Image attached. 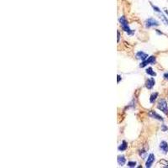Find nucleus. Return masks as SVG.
Returning a JSON list of instances; mask_svg holds the SVG:
<instances>
[{
	"mask_svg": "<svg viewBox=\"0 0 168 168\" xmlns=\"http://www.w3.org/2000/svg\"><path fill=\"white\" fill-rule=\"evenodd\" d=\"M119 23H120V25H121L122 29H123V30L126 32L128 35H133L135 31L134 30H132L130 28V26H129V23H128V21H127V19L125 16H121L119 19Z\"/></svg>",
	"mask_w": 168,
	"mask_h": 168,
	"instance_id": "obj_1",
	"label": "nucleus"
},
{
	"mask_svg": "<svg viewBox=\"0 0 168 168\" xmlns=\"http://www.w3.org/2000/svg\"><path fill=\"white\" fill-rule=\"evenodd\" d=\"M128 148V143L126 142L125 140H123L121 143V145L119 146V151H125Z\"/></svg>",
	"mask_w": 168,
	"mask_h": 168,
	"instance_id": "obj_10",
	"label": "nucleus"
},
{
	"mask_svg": "<svg viewBox=\"0 0 168 168\" xmlns=\"http://www.w3.org/2000/svg\"><path fill=\"white\" fill-rule=\"evenodd\" d=\"M159 164L161 165L164 167H168V161L167 160H161L159 161Z\"/></svg>",
	"mask_w": 168,
	"mask_h": 168,
	"instance_id": "obj_15",
	"label": "nucleus"
},
{
	"mask_svg": "<svg viewBox=\"0 0 168 168\" xmlns=\"http://www.w3.org/2000/svg\"><path fill=\"white\" fill-rule=\"evenodd\" d=\"M160 150L163 152L164 154H167L168 152V143L165 140H162L160 143Z\"/></svg>",
	"mask_w": 168,
	"mask_h": 168,
	"instance_id": "obj_6",
	"label": "nucleus"
},
{
	"mask_svg": "<svg viewBox=\"0 0 168 168\" xmlns=\"http://www.w3.org/2000/svg\"><path fill=\"white\" fill-rule=\"evenodd\" d=\"M161 130L164 131V132H167V131H168V127L166 125H161Z\"/></svg>",
	"mask_w": 168,
	"mask_h": 168,
	"instance_id": "obj_18",
	"label": "nucleus"
},
{
	"mask_svg": "<svg viewBox=\"0 0 168 168\" xmlns=\"http://www.w3.org/2000/svg\"><path fill=\"white\" fill-rule=\"evenodd\" d=\"M117 161H118V164H119V166H124L126 162V159L124 155H119Z\"/></svg>",
	"mask_w": 168,
	"mask_h": 168,
	"instance_id": "obj_11",
	"label": "nucleus"
},
{
	"mask_svg": "<svg viewBox=\"0 0 168 168\" xmlns=\"http://www.w3.org/2000/svg\"><path fill=\"white\" fill-rule=\"evenodd\" d=\"M117 77H118V80H117V83H119L120 82V80H121V77H120V75H118V76H117Z\"/></svg>",
	"mask_w": 168,
	"mask_h": 168,
	"instance_id": "obj_21",
	"label": "nucleus"
},
{
	"mask_svg": "<svg viewBox=\"0 0 168 168\" xmlns=\"http://www.w3.org/2000/svg\"><path fill=\"white\" fill-rule=\"evenodd\" d=\"M164 12H165V13L168 15V10H167V9H164Z\"/></svg>",
	"mask_w": 168,
	"mask_h": 168,
	"instance_id": "obj_22",
	"label": "nucleus"
},
{
	"mask_svg": "<svg viewBox=\"0 0 168 168\" xmlns=\"http://www.w3.org/2000/svg\"><path fill=\"white\" fill-rule=\"evenodd\" d=\"M155 82L154 78L152 77V78H150V79L146 80V82H145V87H146V88L151 89L155 86Z\"/></svg>",
	"mask_w": 168,
	"mask_h": 168,
	"instance_id": "obj_8",
	"label": "nucleus"
},
{
	"mask_svg": "<svg viewBox=\"0 0 168 168\" xmlns=\"http://www.w3.org/2000/svg\"><path fill=\"white\" fill-rule=\"evenodd\" d=\"M117 35H118V39H117V41L119 42V39H120V32H119V31H118V32H117Z\"/></svg>",
	"mask_w": 168,
	"mask_h": 168,
	"instance_id": "obj_19",
	"label": "nucleus"
},
{
	"mask_svg": "<svg viewBox=\"0 0 168 168\" xmlns=\"http://www.w3.org/2000/svg\"><path fill=\"white\" fill-rule=\"evenodd\" d=\"M160 18L161 19V21L163 22V24H165L166 25H168V19L167 17H166V15L163 14H160Z\"/></svg>",
	"mask_w": 168,
	"mask_h": 168,
	"instance_id": "obj_14",
	"label": "nucleus"
},
{
	"mask_svg": "<svg viewBox=\"0 0 168 168\" xmlns=\"http://www.w3.org/2000/svg\"><path fill=\"white\" fill-rule=\"evenodd\" d=\"M150 5H151V7H152V9L154 10L155 12H157V13H159V14H161V10H160V8H158L157 6H155V5H154L153 4H151V3H150Z\"/></svg>",
	"mask_w": 168,
	"mask_h": 168,
	"instance_id": "obj_16",
	"label": "nucleus"
},
{
	"mask_svg": "<svg viewBox=\"0 0 168 168\" xmlns=\"http://www.w3.org/2000/svg\"><path fill=\"white\" fill-rule=\"evenodd\" d=\"M145 72L148 75H150V76H151V77H155V76H156V73L155 72L151 67H148V68L146 69V71H145Z\"/></svg>",
	"mask_w": 168,
	"mask_h": 168,
	"instance_id": "obj_13",
	"label": "nucleus"
},
{
	"mask_svg": "<svg viewBox=\"0 0 168 168\" xmlns=\"http://www.w3.org/2000/svg\"><path fill=\"white\" fill-rule=\"evenodd\" d=\"M163 77L166 80H168V72H166V73H164Z\"/></svg>",
	"mask_w": 168,
	"mask_h": 168,
	"instance_id": "obj_20",
	"label": "nucleus"
},
{
	"mask_svg": "<svg viewBox=\"0 0 168 168\" xmlns=\"http://www.w3.org/2000/svg\"><path fill=\"white\" fill-rule=\"evenodd\" d=\"M148 115L150 117H151V118H153V119H157V120H160V121H164V119L161 116L160 114H158L156 112H155L153 110H151V111H150L149 113H148Z\"/></svg>",
	"mask_w": 168,
	"mask_h": 168,
	"instance_id": "obj_7",
	"label": "nucleus"
},
{
	"mask_svg": "<svg viewBox=\"0 0 168 168\" xmlns=\"http://www.w3.org/2000/svg\"><path fill=\"white\" fill-rule=\"evenodd\" d=\"M158 97V93H154L150 95V102L151 103H154L156 100V98Z\"/></svg>",
	"mask_w": 168,
	"mask_h": 168,
	"instance_id": "obj_12",
	"label": "nucleus"
},
{
	"mask_svg": "<svg viewBox=\"0 0 168 168\" xmlns=\"http://www.w3.org/2000/svg\"><path fill=\"white\" fill-rule=\"evenodd\" d=\"M136 58L139 59V60H142V61H145V59L148 58V54H146L145 52H139L136 53Z\"/></svg>",
	"mask_w": 168,
	"mask_h": 168,
	"instance_id": "obj_9",
	"label": "nucleus"
},
{
	"mask_svg": "<svg viewBox=\"0 0 168 168\" xmlns=\"http://www.w3.org/2000/svg\"><path fill=\"white\" fill-rule=\"evenodd\" d=\"M157 108H158V109H160L161 112H163L165 114H168V105L167 102L166 101V99H164V98L160 99L158 105H157Z\"/></svg>",
	"mask_w": 168,
	"mask_h": 168,
	"instance_id": "obj_2",
	"label": "nucleus"
},
{
	"mask_svg": "<svg viewBox=\"0 0 168 168\" xmlns=\"http://www.w3.org/2000/svg\"><path fill=\"white\" fill-rule=\"evenodd\" d=\"M155 160V155L150 153V154L148 155V158H147V161L145 162V167L149 168L152 167V165L154 163Z\"/></svg>",
	"mask_w": 168,
	"mask_h": 168,
	"instance_id": "obj_5",
	"label": "nucleus"
},
{
	"mask_svg": "<svg viewBox=\"0 0 168 168\" xmlns=\"http://www.w3.org/2000/svg\"><path fill=\"white\" fill-rule=\"evenodd\" d=\"M159 22L156 19L153 18H149L145 21V28H150V27H155V26H159Z\"/></svg>",
	"mask_w": 168,
	"mask_h": 168,
	"instance_id": "obj_3",
	"label": "nucleus"
},
{
	"mask_svg": "<svg viewBox=\"0 0 168 168\" xmlns=\"http://www.w3.org/2000/svg\"><path fill=\"white\" fill-rule=\"evenodd\" d=\"M127 166H128L129 167H135L136 166V161H129L128 164H127Z\"/></svg>",
	"mask_w": 168,
	"mask_h": 168,
	"instance_id": "obj_17",
	"label": "nucleus"
},
{
	"mask_svg": "<svg viewBox=\"0 0 168 168\" xmlns=\"http://www.w3.org/2000/svg\"><path fill=\"white\" fill-rule=\"evenodd\" d=\"M155 61H156V58H155V56H151L148 57L147 59H145V61H143L141 63H140V67L141 68H143V67H145L146 66L148 65V64H155Z\"/></svg>",
	"mask_w": 168,
	"mask_h": 168,
	"instance_id": "obj_4",
	"label": "nucleus"
}]
</instances>
